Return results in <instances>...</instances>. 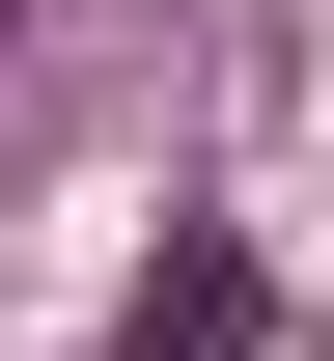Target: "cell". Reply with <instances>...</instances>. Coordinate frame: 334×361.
Wrapping results in <instances>:
<instances>
[{
  "label": "cell",
  "mask_w": 334,
  "mask_h": 361,
  "mask_svg": "<svg viewBox=\"0 0 334 361\" xmlns=\"http://www.w3.org/2000/svg\"><path fill=\"white\" fill-rule=\"evenodd\" d=\"M251 334H279V278H251L223 223H195V250H140V306H112V361H251Z\"/></svg>",
  "instance_id": "6da1fadb"
},
{
  "label": "cell",
  "mask_w": 334,
  "mask_h": 361,
  "mask_svg": "<svg viewBox=\"0 0 334 361\" xmlns=\"http://www.w3.org/2000/svg\"><path fill=\"white\" fill-rule=\"evenodd\" d=\"M0 28H28V0H0Z\"/></svg>",
  "instance_id": "7a4b0ae2"
}]
</instances>
